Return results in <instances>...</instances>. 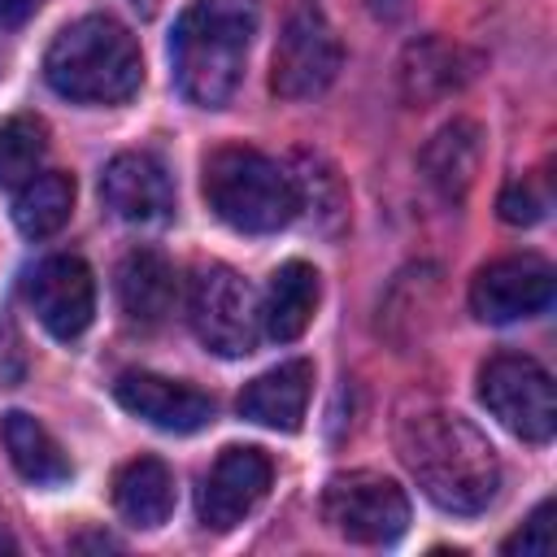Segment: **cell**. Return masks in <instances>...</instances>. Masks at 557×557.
Returning a JSON list of instances; mask_svg holds the SVG:
<instances>
[{
	"mask_svg": "<svg viewBox=\"0 0 557 557\" xmlns=\"http://www.w3.org/2000/svg\"><path fill=\"white\" fill-rule=\"evenodd\" d=\"M396 453L418 479V487L448 513H479L496 500V487H500L496 448L470 418L435 400L400 405Z\"/></svg>",
	"mask_w": 557,
	"mask_h": 557,
	"instance_id": "1",
	"label": "cell"
},
{
	"mask_svg": "<svg viewBox=\"0 0 557 557\" xmlns=\"http://www.w3.org/2000/svg\"><path fill=\"white\" fill-rule=\"evenodd\" d=\"M257 22V0H191L183 9L170 35V61L191 104L222 109L239 91Z\"/></svg>",
	"mask_w": 557,
	"mask_h": 557,
	"instance_id": "2",
	"label": "cell"
},
{
	"mask_svg": "<svg viewBox=\"0 0 557 557\" xmlns=\"http://www.w3.org/2000/svg\"><path fill=\"white\" fill-rule=\"evenodd\" d=\"M44 78L65 100L122 104L144 83V57L122 22H113L109 13H87L48 44Z\"/></svg>",
	"mask_w": 557,
	"mask_h": 557,
	"instance_id": "3",
	"label": "cell"
},
{
	"mask_svg": "<svg viewBox=\"0 0 557 557\" xmlns=\"http://www.w3.org/2000/svg\"><path fill=\"white\" fill-rule=\"evenodd\" d=\"M205 200L231 231H244V235L283 231L300 209L296 178L274 157L244 148V144H226L209 152Z\"/></svg>",
	"mask_w": 557,
	"mask_h": 557,
	"instance_id": "4",
	"label": "cell"
},
{
	"mask_svg": "<svg viewBox=\"0 0 557 557\" xmlns=\"http://www.w3.org/2000/svg\"><path fill=\"white\" fill-rule=\"evenodd\" d=\"M339 61H344V48H339V35L326 22L322 4L318 0H296L287 9L283 35L274 44L270 91L278 100H313L335 83Z\"/></svg>",
	"mask_w": 557,
	"mask_h": 557,
	"instance_id": "5",
	"label": "cell"
},
{
	"mask_svg": "<svg viewBox=\"0 0 557 557\" xmlns=\"http://www.w3.org/2000/svg\"><path fill=\"white\" fill-rule=\"evenodd\" d=\"M479 400L487 413L527 444H548L557 431V396L553 379L535 357L496 352L479 370Z\"/></svg>",
	"mask_w": 557,
	"mask_h": 557,
	"instance_id": "6",
	"label": "cell"
},
{
	"mask_svg": "<svg viewBox=\"0 0 557 557\" xmlns=\"http://www.w3.org/2000/svg\"><path fill=\"white\" fill-rule=\"evenodd\" d=\"M322 518L348 544H392L409 527V496L379 470H348L322 487Z\"/></svg>",
	"mask_w": 557,
	"mask_h": 557,
	"instance_id": "7",
	"label": "cell"
},
{
	"mask_svg": "<svg viewBox=\"0 0 557 557\" xmlns=\"http://www.w3.org/2000/svg\"><path fill=\"white\" fill-rule=\"evenodd\" d=\"M191 331L218 357H248L261 339V305L244 274L231 265H205L191 283Z\"/></svg>",
	"mask_w": 557,
	"mask_h": 557,
	"instance_id": "8",
	"label": "cell"
},
{
	"mask_svg": "<svg viewBox=\"0 0 557 557\" xmlns=\"http://www.w3.org/2000/svg\"><path fill=\"white\" fill-rule=\"evenodd\" d=\"M26 300L35 309V318L44 322V331L52 339H78L91 326L96 313V278L87 270L83 257L74 252H57L48 261H39L26 278Z\"/></svg>",
	"mask_w": 557,
	"mask_h": 557,
	"instance_id": "9",
	"label": "cell"
},
{
	"mask_svg": "<svg viewBox=\"0 0 557 557\" xmlns=\"http://www.w3.org/2000/svg\"><path fill=\"white\" fill-rule=\"evenodd\" d=\"M553 265L535 252L522 257H500L492 265H483L470 283V309L479 322H518L531 318L540 309H548L553 300Z\"/></svg>",
	"mask_w": 557,
	"mask_h": 557,
	"instance_id": "10",
	"label": "cell"
},
{
	"mask_svg": "<svg viewBox=\"0 0 557 557\" xmlns=\"http://www.w3.org/2000/svg\"><path fill=\"white\" fill-rule=\"evenodd\" d=\"M270 479H274V466H270V457L261 448H248V444L244 448L239 444L222 448L218 461L209 466L205 483H200V500H196L200 522L209 531L239 527L261 505V496L270 492Z\"/></svg>",
	"mask_w": 557,
	"mask_h": 557,
	"instance_id": "11",
	"label": "cell"
},
{
	"mask_svg": "<svg viewBox=\"0 0 557 557\" xmlns=\"http://www.w3.org/2000/svg\"><path fill=\"white\" fill-rule=\"evenodd\" d=\"M117 405L161 431H174V435H187V431H200L213 422L218 405L209 392L191 387V383H178V379H165V374H148V370H131L117 379L113 387Z\"/></svg>",
	"mask_w": 557,
	"mask_h": 557,
	"instance_id": "12",
	"label": "cell"
},
{
	"mask_svg": "<svg viewBox=\"0 0 557 557\" xmlns=\"http://www.w3.org/2000/svg\"><path fill=\"white\" fill-rule=\"evenodd\" d=\"M100 200L135 226L165 222L174 209V183L152 152H117L100 174Z\"/></svg>",
	"mask_w": 557,
	"mask_h": 557,
	"instance_id": "13",
	"label": "cell"
},
{
	"mask_svg": "<svg viewBox=\"0 0 557 557\" xmlns=\"http://www.w3.org/2000/svg\"><path fill=\"white\" fill-rule=\"evenodd\" d=\"M313 392V366L309 361H283L265 374H257L239 392V418L270 426V431H296Z\"/></svg>",
	"mask_w": 557,
	"mask_h": 557,
	"instance_id": "14",
	"label": "cell"
},
{
	"mask_svg": "<svg viewBox=\"0 0 557 557\" xmlns=\"http://www.w3.org/2000/svg\"><path fill=\"white\" fill-rule=\"evenodd\" d=\"M479 165H483V126L470 122V117H453L422 148V174H426V183L444 200H453V205L466 200V191L474 187Z\"/></svg>",
	"mask_w": 557,
	"mask_h": 557,
	"instance_id": "15",
	"label": "cell"
},
{
	"mask_svg": "<svg viewBox=\"0 0 557 557\" xmlns=\"http://www.w3.org/2000/svg\"><path fill=\"white\" fill-rule=\"evenodd\" d=\"M474 74V57L448 39H418L400 57V91L409 104H431L440 96H453Z\"/></svg>",
	"mask_w": 557,
	"mask_h": 557,
	"instance_id": "16",
	"label": "cell"
},
{
	"mask_svg": "<svg viewBox=\"0 0 557 557\" xmlns=\"http://www.w3.org/2000/svg\"><path fill=\"white\" fill-rule=\"evenodd\" d=\"M117 305L135 326H161L174 309V265L157 248H131L117 265Z\"/></svg>",
	"mask_w": 557,
	"mask_h": 557,
	"instance_id": "17",
	"label": "cell"
},
{
	"mask_svg": "<svg viewBox=\"0 0 557 557\" xmlns=\"http://www.w3.org/2000/svg\"><path fill=\"white\" fill-rule=\"evenodd\" d=\"M318 296H322L318 270L305 265V261H283L270 274V287H265V300H261V331L278 344L300 339L313 322Z\"/></svg>",
	"mask_w": 557,
	"mask_h": 557,
	"instance_id": "18",
	"label": "cell"
},
{
	"mask_svg": "<svg viewBox=\"0 0 557 557\" xmlns=\"http://www.w3.org/2000/svg\"><path fill=\"white\" fill-rule=\"evenodd\" d=\"M113 505L131 527H161L174 509V474L161 457H135L113 479Z\"/></svg>",
	"mask_w": 557,
	"mask_h": 557,
	"instance_id": "19",
	"label": "cell"
},
{
	"mask_svg": "<svg viewBox=\"0 0 557 557\" xmlns=\"http://www.w3.org/2000/svg\"><path fill=\"white\" fill-rule=\"evenodd\" d=\"M0 440H4V448H9L13 470H17L26 483H35V487H57V483L70 479V461H65L61 444H57L52 431H48L44 422H35L30 413H22V409L4 413V418H0Z\"/></svg>",
	"mask_w": 557,
	"mask_h": 557,
	"instance_id": "20",
	"label": "cell"
},
{
	"mask_svg": "<svg viewBox=\"0 0 557 557\" xmlns=\"http://www.w3.org/2000/svg\"><path fill=\"white\" fill-rule=\"evenodd\" d=\"M74 209V178L61 170H39L13 196V222L26 239H48L70 222Z\"/></svg>",
	"mask_w": 557,
	"mask_h": 557,
	"instance_id": "21",
	"label": "cell"
},
{
	"mask_svg": "<svg viewBox=\"0 0 557 557\" xmlns=\"http://www.w3.org/2000/svg\"><path fill=\"white\" fill-rule=\"evenodd\" d=\"M48 152V126L35 113H13L0 122V191L22 187L39 174V161Z\"/></svg>",
	"mask_w": 557,
	"mask_h": 557,
	"instance_id": "22",
	"label": "cell"
},
{
	"mask_svg": "<svg viewBox=\"0 0 557 557\" xmlns=\"http://www.w3.org/2000/svg\"><path fill=\"white\" fill-rule=\"evenodd\" d=\"M553 513H557V505H553V500H540L535 513H531L500 548H505L509 557H513V553H522V557H548V553H553Z\"/></svg>",
	"mask_w": 557,
	"mask_h": 557,
	"instance_id": "23",
	"label": "cell"
},
{
	"mask_svg": "<svg viewBox=\"0 0 557 557\" xmlns=\"http://www.w3.org/2000/svg\"><path fill=\"white\" fill-rule=\"evenodd\" d=\"M500 218L509 222V226H535L540 218H544V209H548V200L535 191V183L531 178H522V183H509L505 191H500Z\"/></svg>",
	"mask_w": 557,
	"mask_h": 557,
	"instance_id": "24",
	"label": "cell"
},
{
	"mask_svg": "<svg viewBox=\"0 0 557 557\" xmlns=\"http://www.w3.org/2000/svg\"><path fill=\"white\" fill-rule=\"evenodd\" d=\"M26 374V352H22V335L9 318H0V387H13Z\"/></svg>",
	"mask_w": 557,
	"mask_h": 557,
	"instance_id": "25",
	"label": "cell"
},
{
	"mask_svg": "<svg viewBox=\"0 0 557 557\" xmlns=\"http://www.w3.org/2000/svg\"><path fill=\"white\" fill-rule=\"evenodd\" d=\"M39 0H0V26H22Z\"/></svg>",
	"mask_w": 557,
	"mask_h": 557,
	"instance_id": "26",
	"label": "cell"
},
{
	"mask_svg": "<svg viewBox=\"0 0 557 557\" xmlns=\"http://www.w3.org/2000/svg\"><path fill=\"white\" fill-rule=\"evenodd\" d=\"M0 553H17V540H13L4 527H0Z\"/></svg>",
	"mask_w": 557,
	"mask_h": 557,
	"instance_id": "27",
	"label": "cell"
}]
</instances>
